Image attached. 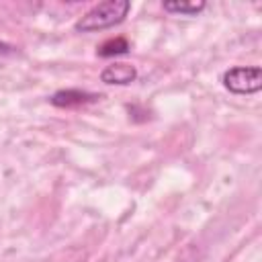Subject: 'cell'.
<instances>
[{"mask_svg":"<svg viewBox=\"0 0 262 262\" xmlns=\"http://www.w3.org/2000/svg\"><path fill=\"white\" fill-rule=\"evenodd\" d=\"M223 86L231 94H256L262 90V70L260 66H235L223 74Z\"/></svg>","mask_w":262,"mask_h":262,"instance_id":"7a4b0ae2","label":"cell"},{"mask_svg":"<svg viewBox=\"0 0 262 262\" xmlns=\"http://www.w3.org/2000/svg\"><path fill=\"white\" fill-rule=\"evenodd\" d=\"M98 98H100V94H94L88 90L66 88V90H57L55 94H51L49 102L57 108H80V106H86L90 102H96Z\"/></svg>","mask_w":262,"mask_h":262,"instance_id":"3957f363","label":"cell"},{"mask_svg":"<svg viewBox=\"0 0 262 262\" xmlns=\"http://www.w3.org/2000/svg\"><path fill=\"white\" fill-rule=\"evenodd\" d=\"M137 78V70L131 63H123V61H115L108 63L106 68H102L100 72V82L104 84H117V86H127L131 82H135Z\"/></svg>","mask_w":262,"mask_h":262,"instance_id":"277c9868","label":"cell"},{"mask_svg":"<svg viewBox=\"0 0 262 262\" xmlns=\"http://www.w3.org/2000/svg\"><path fill=\"white\" fill-rule=\"evenodd\" d=\"M129 51V41L125 37H115V39H106L100 47H98V55L100 57H115V55H123Z\"/></svg>","mask_w":262,"mask_h":262,"instance_id":"8992f818","label":"cell"},{"mask_svg":"<svg viewBox=\"0 0 262 262\" xmlns=\"http://www.w3.org/2000/svg\"><path fill=\"white\" fill-rule=\"evenodd\" d=\"M205 2H194V0H176V2H164L162 8L170 14H182V16H196L199 12L205 10Z\"/></svg>","mask_w":262,"mask_h":262,"instance_id":"5b68a950","label":"cell"},{"mask_svg":"<svg viewBox=\"0 0 262 262\" xmlns=\"http://www.w3.org/2000/svg\"><path fill=\"white\" fill-rule=\"evenodd\" d=\"M131 10V2L129 0H106L100 2L96 6H92L84 16L78 18V23L74 25V29L78 33H96V31H104L111 29L115 25H121L125 20V16Z\"/></svg>","mask_w":262,"mask_h":262,"instance_id":"6da1fadb","label":"cell"}]
</instances>
